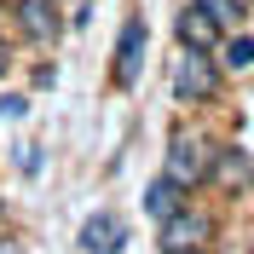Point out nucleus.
I'll use <instances>...</instances> for the list:
<instances>
[{
  "label": "nucleus",
  "instance_id": "16",
  "mask_svg": "<svg viewBox=\"0 0 254 254\" xmlns=\"http://www.w3.org/2000/svg\"><path fill=\"white\" fill-rule=\"evenodd\" d=\"M190 254H202V249H190Z\"/></svg>",
  "mask_w": 254,
  "mask_h": 254
},
{
  "label": "nucleus",
  "instance_id": "8",
  "mask_svg": "<svg viewBox=\"0 0 254 254\" xmlns=\"http://www.w3.org/2000/svg\"><path fill=\"white\" fill-rule=\"evenodd\" d=\"M185 196H190L185 185H174V179L162 174V179H150V185H144V214H150V220H168L174 208H185Z\"/></svg>",
  "mask_w": 254,
  "mask_h": 254
},
{
  "label": "nucleus",
  "instance_id": "10",
  "mask_svg": "<svg viewBox=\"0 0 254 254\" xmlns=\"http://www.w3.org/2000/svg\"><path fill=\"white\" fill-rule=\"evenodd\" d=\"M220 168L225 185H249V150H237V144H225V150H214V162H208V174Z\"/></svg>",
  "mask_w": 254,
  "mask_h": 254
},
{
  "label": "nucleus",
  "instance_id": "2",
  "mask_svg": "<svg viewBox=\"0 0 254 254\" xmlns=\"http://www.w3.org/2000/svg\"><path fill=\"white\" fill-rule=\"evenodd\" d=\"M208 162H214V150H208L202 133H174V139H168V168H162V174L190 190V185L208 179Z\"/></svg>",
  "mask_w": 254,
  "mask_h": 254
},
{
  "label": "nucleus",
  "instance_id": "7",
  "mask_svg": "<svg viewBox=\"0 0 254 254\" xmlns=\"http://www.w3.org/2000/svg\"><path fill=\"white\" fill-rule=\"evenodd\" d=\"M174 35H179V47H190V52H214L220 47V29H214V17L202 6H185L174 17Z\"/></svg>",
  "mask_w": 254,
  "mask_h": 254
},
{
  "label": "nucleus",
  "instance_id": "1",
  "mask_svg": "<svg viewBox=\"0 0 254 254\" xmlns=\"http://www.w3.org/2000/svg\"><path fill=\"white\" fill-rule=\"evenodd\" d=\"M174 93L185 98V104H214V98H220V64L208 58V52L179 47V64H174Z\"/></svg>",
  "mask_w": 254,
  "mask_h": 254
},
{
  "label": "nucleus",
  "instance_id": "6",
  "mask_svg": "<svg viewBox=\"0 0 254 254\" xmlns=\"http://www.w3.org/2000/svg\"><path fill=\"white\" fill-rule=\"evenodd\" d=\"M127 249V225L116 214H87L81 225V254H122Z\"/></svg>",
  "mask_w": 254,
  "mask_h": 254
},
{
  "label": "nucleus",
  "instance_id": "9",
  "mask_svg": "<svg viewBox=\"0 0 254 254\" xmlns=\"http://www.w3.org/2000/svg\"><path fill=\"white\" fill-rule=\"evenodd\" d=\"M214 17V29H249V0H190Z\"/></svg>",
  "mask_w": 254,
  "mask_h": 254
},
{
  "label": "nucleus",
  "instance_id": "13",
  "mask_svg": "<svg viewBox=\"0 0 254 254\" xmlns=\"http://www.w3.org/2000/svg\"><path fill=\"white\" fill-rule=\"evenodd\" d=\"M17 168H23V174H41V150L23 144V150H17Z\"/></svg>",
  "mask_w": 254,
  "mask_h": 254
},
{
  "label": "nucleus",
  "instance_id": "3",
  "mask_svg": "<svg viewBox=\"0 0 254 254\" xmlns=\"http://www.w3.org/2000/svg\"><path fill=\"white\" fill-rule=\"evenodd\" d=\"M162 225V249L168 254H190V249H208V237H214V220H208L202 208H174L168 220H156Z\"/></svg>",
  "mask_w": 254,
  "mask_h": 254
},
{
  "label": "nucleus",
  "instance_id": "5",
  "mask_svg": "<svg viewBox=\"0 0 254 254\" xmlns=\"http://www.w3.org/2000/svg\"><path fill=\"white\" fill-rule=\"evenodd\" d=\"M12 12H17V29L29 35L35 47H52V41H58V35H64V17H58V0H17Z\"/></svg>",
  "mask_w": 254,
  "mask_h": 254
},
{
  "label": "nucleus",
  "instance_id": "11",
  "mask_svg": "<svg viewBox=\"0 0 254 254\" xmlns=\"http://www.w3.org/2000/svg\"><path fill=\"white\" fill-rule=\"evenodd\" d=\"M220 69H254V35L231 29V41L220 47Z\"/></svg>",
  "mask_w": 254,
  "mask_h": 254
},
{
  "label": "nucleus",
  "instance_id": "12",
  "mask_svg": "<svg viewBox=\"0 0 254 254\" xmlns=\"http://www.w3.org/2000/svg\"><path fill=\"white\" fill-rule=\"evenodd\" d=\"M0 116H6V122H23V116H29V98H23V93H6V98H0Z\"/></svg>",
  "mask_w": 254,
  "mask_h": 254
},
{
  "label": "nucleus",
  "instance_id": "15",
  "mask_svg": "<svg viewBox=\"0 0 254 254\" xmlns=\"http://www.w3.org/2000/svg\"><path fill=\"white\" fill-rule=\"evenodd\" d=\"M0 254H23V243H17V237H0Z\"/></svg>",
  "mask_w": 254,
  "mask_h": 254
},
{
  "label": "nucleus",
  "instance_id": "14",
  "mask_svg": "<svg viewBox=\"0 0 254 254\" xmlns=\"http://www.w3.org/2000/svg\"><path fill=\"white\" fill-rule=\"evenodd\" d=\"M6 69H12V41L0 35V75H6Z\"/></svg>",
  "mask_w": 254,
  "mask_h": 254
},
{
  "label": "nucleus",
  "instance_id": "4",
  "mask_svg": "<svg viewBox=\"0 0 254 254\" xmlns=\"http://www.w3.org/2000/svg\"><path fill=\"white\" fill-rule=\"evenodd\" d=\"M144 47H150L144 17H127L122 35H116V87H139V75H144Z\"/></svg>",
  "mask_w": 254,
  "mask_h": 254
}]
</instances>
